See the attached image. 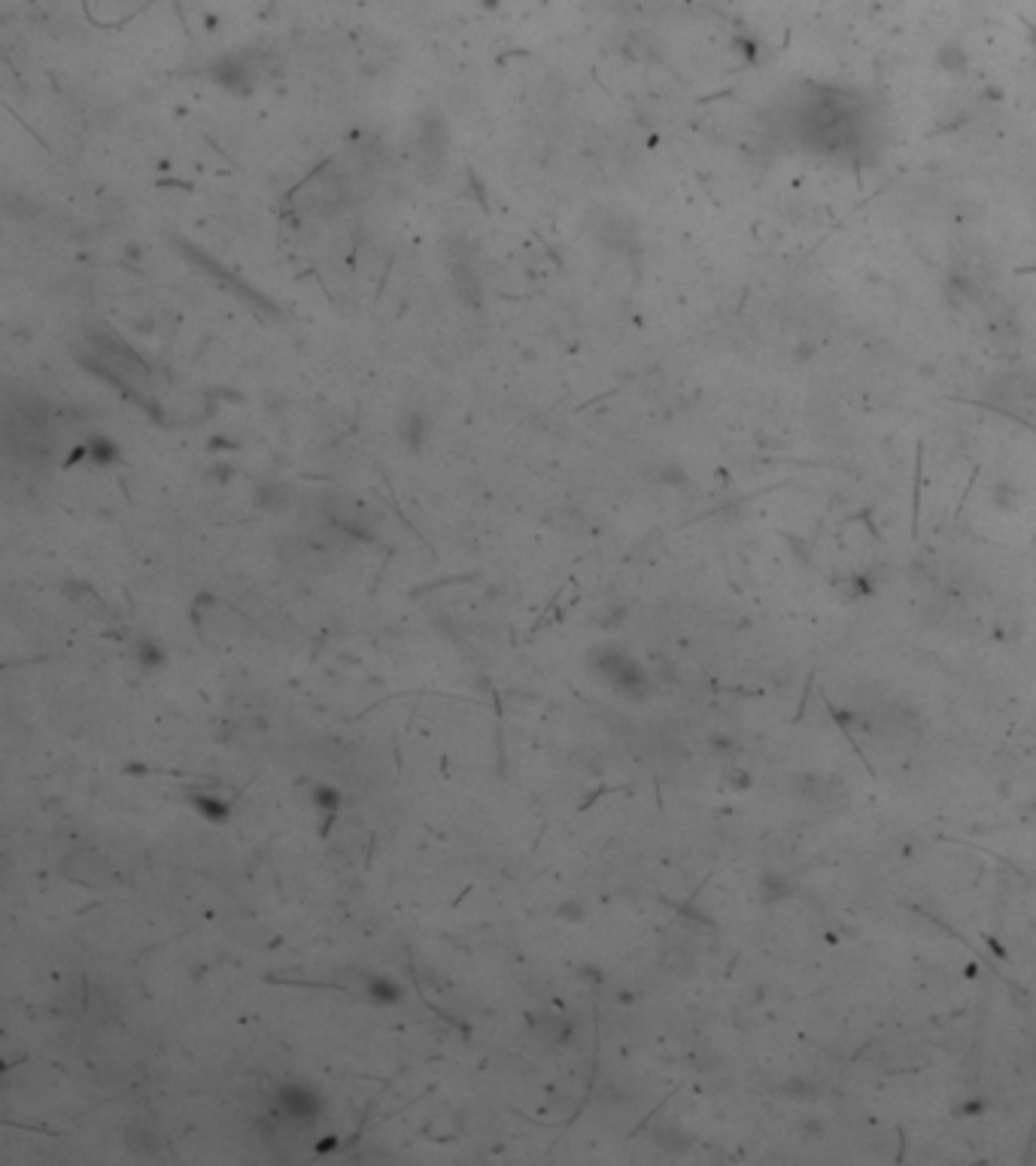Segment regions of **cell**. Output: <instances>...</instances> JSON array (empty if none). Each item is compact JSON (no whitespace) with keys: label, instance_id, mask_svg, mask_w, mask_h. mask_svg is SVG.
<instances>
[{"label":"cell","instance_id":"1","mask_svg":"<svg viewBox=\"0 0 1036 1166\" xmlns=\"http://www.w3.org/2000/svg\"><path fill=\"white\" fill-rule=\"evenodd\" d=\"M590 668L614 693H621L626 698H644L651 693V680H647L642 662L636 657H629V653L617 644L596 647L590 657Z\"/></svg>","mask_w":1036,"mask_h":1166},{"label":"cell","instance_id":"2","mask_svg":"<svg viewBox=\"0 0 1036 1166\" xmlns=\"http://www.w3.org/2000/svg\"><path fill=\"white\" fill-rule=\"evenodd\" d=\"M274 1099H277V1112H280L286 1121L301 1124V1127H311L322 1121V1115H326V1097L304 1081H283L274 1091Z\"/></svg>","mask_w":1036,"mask_h":1166},{"label":"cell","instance_id":"3","mask_svg":"<svg viewBox=\"0 0 1036 1166\" xmlns=\"http://www.w3.org/2000/svg\"><path fill=\"white\" fill-rule=\"evenodd\" d=\"M189 805H192V812H195L201 820L213 823V827H222V823L231 820V802H228L225 796H220V793L195 790L192 796H189Z\"/></svg>","mask_w":1036,"mask_h":1166},{"label":"cell","instance_id":"4","mask_svg":"<svg viewBox=\"0 0 1036 1166\" xmlns=\"http://www.w3.org/2000/svg\"><path fill=\"white\" fill-rule=\"evenodd\" d=\"M362 987H365V997H368V1003L383 1005V1008L398 1005L401 1000H405V987H401V984L395 982V978L383 975V972H365V982H362Z\"/></svg>","mask_w":1036,"mask_h":1166},{"label":"cell","instance_id":"5","mask_svg":"<svg viewBox=\"0 0 1036 1166\" xmlns=\"http://www.w3.org/2000/svg\"><path fill=\"white\" fill-rule=\"evenodd\" d=\"M131 659H134L137 668H141V672L152 675V672H162L171 657H167V650H164V644L159 639H152V635H141V639H137L134 647H131Z\"/></svg>","mask_w":1036,"mask_h":1166},{"label":"cell","instance_id":"6","mask_svg":"<svg viewBox=\"0 0 1036 1166\" xmlns=\"http://www.w3.org/2000/svg\"><path fill=\"white\" fill-rule=\"evenodd\" d=\"M311 799H314V805L319 808L322 814H326V830L332 827V820H335V814L341 812V805H344V793L337 790L335 784H314V790H311Z\"/></svg>","mask_w":1036,"mask_h":1166},{"label":"cell","instance_id":"7","mask_svg":"<svg viewBox=\"0 0 1036 1166\" xmlns=\"http://www.w3.org/2000/svg\"><path fill=\"white\" fill-rule=\"evenodd\" d=\"M794 893V884L787 881L784 875H778V872H763L760 875V896H763V903H781V899H787Z\"/></svg>","mask_w":1036,"mask_h":1166},{"label":"cell","instance_id":"8","mask_svg":"<svg viewBox=\"0 0 1036 1166\" xmlns=\"http://www.w3.org/2000/svg\"><path fill=\"white\" fill-rule=\"evenodd\" d=\"M654 1142L662 1148V1152H669V1155H681V1152H687L690 1148V1137L687 1133H681L678 1127H660V1130H654Z\"/></svg>","mask_w":1036,"mask_h":1166},{"label":"cell","instance_id":"9","mask_svg":"<svg viewBox=\"0 0 1036 1166\" xmlns=\"http://www.w3.org/2000/svg\"><path fill=\"white\" fill-rule=\"evenodd\" d=\"M781 1091H784V1097H791V1099H815L817 1084L812 1079H806V1076H791L781 1084Z\"/></svg>","mask_w":1036,"mask_h":1166},{"label":"cell","instance_id":"10","mask_svg":"<svg viewBox=\"0 0 1036 1166\" xmlns=\"http://www.w3.org/2000/svg\"><path fill=\"white\" fill-rule=\"evenodd\" d=\"M708 748L715 751L718 756H736V754H741L739 738H736V736H726V733L711 736V738H708Z\"/></svg>","mask_w":1036,"mask_h":1166},{"label":"cell","instance_id":"11","mask_svg":"<svg viewBox=\"0 0 1036 1166\" xmlns=\"http://www.w3.org/2000/svg\"><path fill=\"white\" fill-rule=\"evenodd\" d=\"M556 917L566 921V924H581L586 917V906L581 903V899H566V903L556 906Z\"/></svg>","mask_w":1036,"mask_h":1166},{"label":"cell","instance_id":"12","mask_svg":"<svg viewBox=\"0 0 1036 1166\" xmlns=\"http://www.w3.org/2000/svg\"><path fill=\"white\" fill-rule=\"evenodd\" d=\"M988 1112V1099H969V1102H961V1106H957V1115H964V1118H976V1115H985Z\"/></svg>","mask_w":1036,"mask_h":1166},{"label":"cell","instance_id":"13","mask_svg":"<svg viewBox=\"0 0 1036 1166\" xmlns=\"http://www.w3.org/2000/svg\"><path fill=\"white\" fill-rule=\"evenodd\" d=\"M799 1130H802V1137H824V1124L817 1121V1118H806V1121L799 1124Z\"/></svg>","mask_w":1036,"mask_h":1166},{"label":"cell","instance_id":"14","mask_svg":"<svg viewBox=\"0 0 1036 1166\" xmlns=\"http://www.w3.org/2000/svg\"><path fill=\"white\" fill-rule=\"evenodd\" d=\"M337 1148H341V1137H322L317 1145H314V1152L317 1155H329V1152H337Z\"/></svg>","mask_w":1036,"mask_h":1166},{"label":"cell","instance_id":"15","mask_svg":"<svg viewBox=\"0 0 1036 1166\" xmlns=\"http://www.w3.org/2000/svg\"><path fill=\"white\" fill-rule=\"evenodd\" d=\"M730 784H733L736 790L751 787V774H748L745 769H733V772H730Z\"/></svg>","mask_w":1036,"mask_h":1166},{"label":"cell","instance_id":"16","mask_svg":"<svg viewBox=\"0 0 1036 1166\" xmlns=\"http://www.w3.org/2000/svg\"><path fill=\"white\" fill-rule=\"evenodd\" d=\"M149 772V766H144V763H128L125 766V774H146Z\"/></svg>","mask_w":1036,"mask_h":1166}]
</instances>
